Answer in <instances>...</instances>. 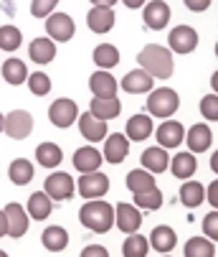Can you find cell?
Here are the masks:
<instances>
[{
	"mask_svg": "<svg viewBox=\"0 0 218 257\" xmlns=\"http://www.w3.org/2000/svg\"><path fill=\"white\" fill-rule=\"evenodd\" d=\"M58 6V0H33L30 3V16L36 18H48Z\"/></svg>",
	"mask_w": 218,
	"mask_h": 257,
	"instance_id": "60d3db41",
	"label": "cell"
},
{
	"mask_svg": "<svg viewBox=\"0 0 218 257\" xmlns=\"http://www.w3.org/2000/svg\"><path fill=\"white\" fill-rule=\"evenodd\" d=\"M216 56H218V44H216Z\"/></svg>",
	"mask_w": 218,
	"mask_h": 257,
	"instance_id": "db71d44e",
	"label": "cell"
},
{
	"mask_svg": "<svg viewBox=\"0 0 218 257\" xmlns=\"http://www.w3.org/2000/svg\"><path fill=\"white\" fill-rule=\"evenodd\" d=\"M140 161H142V168L148 171V173H162V171H168V166H170V156H168L165 148H160V145H155V148H148V151L140 156Z\"/></svg>",
	"mask_w": 218,
	"mask_h": 257,
	"instance_id": "ffe728a7",
	"label": "cell"
},
{
	"mask_svg": "<svg viewBox=\"0 0 218 257\" xmlns=\"http://www.w3.org/2000/svg\"><path fill=\"white\" fill-rule=\"evenodd\" d=\"M89 89L94 97H117V89H120V82L109 74V71H94L89 77Z\"/></svg>",
	"mask_w": 218,
	"mask_h": 257,
	"instance_id": "e0dca14e",
	"label": "cell"
},
{
	"mask_svg": "<svg viewBox=\"0 0 218 257\" xmlns=\"http://www.w3.org/2000/svg\"><path fill=\"white\" fill-rule=\"evenodd\" d=\"M168 257H170V254H168Z\"/></svg>",
	"mask_w": 218,
	"mask_h": 257,
	"instance_id": "11a10c76",
	"label": "cell"
},
{
	"mask_svg": "<svg viewBox=\"0 0 218 257\" xmlns=\"http://www.w3.org/2000/svg\"><path fill=\"white\" fill-rule=\"evenodd\" d=\"M92 3H94L96 8H112V6L117 3V0H92Z\"/></svg>",
	"mask_w": 218,
	"mask_h": 257,
	"instance_id": "7dc6e473",
	"label": "cell"
},
{
	"mask_svg": "<svg viewBox=\"0 0 218 257\" xmlns=\"http://www.w3.org/2000/svg\"><path fill=\"white\" fill-rule=\"evenodd\" d=\"M41 242H44V247L48 252H61L68 244V232L64 227H56V224L54 227H46L44 234H41Z\"/></svg>",
	"mask_w": 218,
	"mask_h": 257,
	"instance_id": "4dcf8cb0",
	"label": "cell"
},
{
	"mask_svg": "<svg viewBox=\"0 0 218 257\" xmlns=\"http://www.w3.org/2000/svg\"><path fill=\"white\" fill-rule=\"evenodd\" d=\"M206 199H208V204L218 211V178L216 181H210L208 183V191H206Z\"/></svg>",
	"mask_w": 218,
	"mask_h": 257,
	"instance_id": "ee69618b",
	"label": "cell"
},
{
	"mask_svg": "<svg viewBox=\"0 0 218 257\" xmlns=\"http://www.w3.org/2000/svg\"><path fill=\"white\" fill-rule=\"evenodd\" d=\"M28 89L36 94V97H46L51 92V79L48 74H44V71H33V74H28Z\"/></svg>",
	"mask_w": 218,
	"mask_h": 257,
	"instance_id": "f35d334b",
	"label": "cell"
},
{
	"mask_svg": "<svg viewBox=\"0 0 218 257\" xmlns=\"http://www.w3.org/2000/svg\"><path fill=\"white\" fill-rule=\"evenodd\" d=\"M142 8H144L142 11V21L152 31H162L168 26L170 16H172V11H170V6L165 3V0H150V3H144Z\"/></svg>",
	"mask_w": 218,
	"mask_h": 257,
	"instance_id": "9c48e42d",
	"label": "cell"
},
{
	"mask_svg": "<svg viewBox=\"0 0 218 257\" xmlns=\"http://www.w3.org/2000/svg\"><path fill=\"white\" fill-rule=\"evenodd\" d=\"M168 44H170V51L175 54H193L198 49V33L190 26H175L170 31Z\"/></svg>",
	"mask_w": 218,
	"mask_h": 257,
	"instance_id": "52a82bcc",
	"label": "cell"
},
{
	"mask_svg": "<svg viewBox=\"0 0 218 257\" xmlns=\"http://www.w3.org/2000/svg\"><path fill=\"white\" fill-rule=\"evenodd\" d=\"M134 206L137 209H148V211H158L162 206V191L158 186L142 191V194H134Z\"/></svg>",
	"mask_w": 218,
	"mask_h": 257,
	"instance_id": "8d00e7d4",
	"label": "cell"
},
{
	"mask_svg": "<svg viewBox=\"0 0 218 257\" xmlns=\"http://www.w3.org/2000/svg\"><path fill=\"white\" fill-rule=\"evenodd\" d=\"M200 115L208 122H216L218 120V94H206L200 99Z\"/></svg>",
	"mask_w": 218,
	"mask_h": 257,
	"instance_id": "ab89813d",
	"label": "cell"
},
{
	"mask_svg": "<svg viewBox=\"0 0 218 257\" xmlns=\"http://www.w3.org/2000/svg\"><path fill=\"white\" fill-rule=\"evenodd\" d=\"M127 153H130V140H127V135H122V133H112V135H106L104 138V153H102V158L106 161V163H122L124 158H127Z\"/></svg>",
	"mask_w": 218,
	"mask_h": 257,
	"instance_id": "7c38bea8",
	"label": "cell"
},
{
	"mask_svg": "<svg viewBox=\"0 0 218 257\" xmlns=\"http://www.w3.org/2000/svg\"><path fill=\"white\" fill-rule=\"evenodd\" d=\"M186 257H216V247L208 237H190L183 247Z\"/></svg>",
	"mask_w": 218,
	"mask_h": 257,
	"instance_id": "e575fe53",
	"label": "cell"
},
{
	"mask_svg": "<svg viewBox=\"0 0 218 257\" xmlns=\"http://www.w3.org/2000/svg\"><path fill=\"white\" fill-rule=\"evenodd\" d=\"M102 153L96 148H92V145H84V148H79L74 153V168L84 176V173H96L99 166H102Z\"/></svg>",
	"mask_w": 218,
	"mask_h": 257,
	"instance_id": "ac0fdd59",
	"label": "cell"
},
{
	"mask_svg": "<svg viewBox=\"0 0 218 257\" xmlns=\"http://www.w3.org/2000/svg\"><path fill=\"white\" fill-rule=\"evenodd\" d=\"M28 216L30 219H38V222H44V219L51 216V209H54V201L44 194V191H36L28 196Z\"/></svg>",
	"mask_w": 218,
	"mask_h": 257,
	"instance_id": "83f0119b",
	"label": "cell"
},
{
	"mask_svg": "<svg viewBox=\"0 0 218 257\" xmlns=\"http://www.w3.org/2000/svg\"><path fill=\"white\" fill-rule=\"evenodd\" d=\"M210 171H213V173L218 176V151H216V153L210 156Z\"/></svg>",
	"mask_w": 218,
	"mask_h": 257,
	"instance_id": "681fc988",
	"label": "cell"
},
{
	"mask_svg": "<svg viewBox=\"0 0 218 257\" xmlns=\"http://www.w3.org/2000/svg\"><path fill=\"white\" fill-rule=\"evenodd\" d=\"M175 244H178V234H175L172 227L160 224V227H155V229L150 232V247L158 249L160 254H170V252L175 249Z\"/></svg>",
	"mask_w": 218,
	"mask_h": 257,
	"instance_id": "d6986e66",
	"label": "cell"
},
{
	"mask_svg": "<svg viewBox=\"0 0 218 257\" xmlns=\"http://www.w3.org/2000/svg\"><path fill=\"white\" fill-rule=\"evenodd\" d=\"M3 125H6V117H3V115H0V133H3Z\"/></svg>",
	"mask_w": 218,
	"mask_h": 257,
	"instance_id": "816d5d0a",
	"label": "cell"
},
{
	"mask_svg": "<svg viewBox=\"0 0 218 257\" xmlns=\"http://www.w3.org/2000/svg\"><path fill=\"white\" fill-rule=\"evenodd\" d=\"M170 171H172L175 178L188 181L190 176H196V171H198V161H196V156H193L190 151L178 153V156H172V161H170Z\"/></svg>",
	"mask_w": 218,
	"mask_h": 257,
	"instance_id": "cb8c5ba5",
	"label": "cell"
},
{
	"mask_svg": "<svg viewBox=\"0 0 218 257\" xmlns=\"http://www.w3.org/2000/svg\"><path fill=\"white\" fill-rule=\"evenodd\" d=\"M148 249H150V242L148 237L142 234H130L122 244V254L124 257H148Z\"/></svg>",
	"mask_w": 218,
	"mask_h": 257,
	"instance_id": "d590c367",
	"label": "cell"
},
{
	"mask_svg": "<svg viewBox=\"0 0 218 257\" xmlns=\"http://www.w3.org/2000/svg\"><path fill=\"white\" fill-rule=\"evenodd\" d=\"M122 89L130 94H144V92H152V77L142 69L127 71L124 79H122Z\"/></svg>",
	"mask_w": 218,
	"mask_h": 257,
	"instance_id": "44dd1931",
	"label": "cell"
},
{
	"mask_svg": "<svg viewBox=\"0 0 218 257\" xmlns=\"http://www.w3.org/2000/svg\"><path fill=\"white\" fill-rule=\"evenodd\" d=\"M210 87H213V92L218 94V71H213V77H210Z\"/></svg>",
	"mask_w": 218,
	"mask_h": 257,
	"instance_id": "f907efd6",
	"label": "cell"
},
{
	"mask_svg": "<svg viewBox=\"0 0 218 257\" xmlns=\"http://www.w3.org/2000/svg\"><path fill=\"white\" fill-rule=\"evenodd\" d=\"M183 3H186L188 11H193V13H203V11H208L210 0H183Z\"/></svg>",
	"mask_w": 218,
	"mask_h": 257,
	"instance_id": "f6af8a7d",
	"label": "cell"
},
{
	"mask_svg": "<svg viewBox=\"0 0 218 257\" xmlns=\"http://www.w3.org/2000/svg\"><path fill=\"white\" fill-rule=\"evenodd\" d=\"M79 257H109V249L102 247V244H86Z\"/></svg>",
	"mask_w": 218,
	"mask_h": 257,
	"instance_id": "7bdbcfd3",
	"label": "cell"
},
{
	"mask_svg": "<svg viewBox=\"0 0 218 257\" xmlns=\"http://www.w3.org/2000/svg\"><path fill=\"white\" fill-rule=\"evenodd\" d=\"M0 74H3V79H6L8 84L18 87V84H23V82L28 79L30 71H28L26 61H20V59L10 56V59H6V61H3V66H0Z\"/></svg>",
	"mask_w": 218,
	"mask_h": 257,
	"instance_id": "603a6c76",
	"label": "cell"
},
{
	"mask_svg": "<svg viewBox=\"0 0 218 257\" xmlns=\"http://www.w3.org/2000/svg\"><path fill=\"white\" fill-rule=\"evenodd\" d=\"M0 257H10V254H8V252H3V249H0Z\"/></svg>",
	"mask_w": 218,
	"mask_h": 257,
	"instance_id": "f5cc1de1",
	"label": "cell"
},
{
	"mask_svg": "<svg viewBox=\"0 0 218 257\" xmlns=\"http://www.w3.org/2000/svg\"><path fill=\"white\" fill-rule=\"evenodd\" d=\"M79 219L86 229L104 234L114 227V206L109 201H102V199H92L79 209Z\"/></svg>",
	"mask_w": 218,
	"mask_h": 257,
	"instance_id": "7a4b0ae2",
	"label": "cell"
},
{
	"mask_svg": "<svg viewBox=\"0 0 218 257\" xmlns=\"http://www.w3.org/2000/svg\"><path fill=\"white\" fill-rule=\"evenodd\" d=\"M79 130H82V135L86 138V140H92V143H99V140H104L109 133H106V122H102V120H96V117H92L89 112H84V115H79Z\"/></svg>",
	"mask_w": 218,
	"mask_h": 257,
	"instance_id": "484cf974",
	"label": "cell"
},
{
	"mask_svg": "<svg viewBox=\"0 0 218 257\" xmlns=\"http://www.w3.org/2000/svg\"><path fill=\"white\" fill-rule=\"evenodd\" d=\"M124 183H127V189H130L132 194H142V191H148V189L155 186V176L148 173L144 168H134V171L127 173Z\"/></svg>",
	"mask_w": 218,
	"mask_h": 257,
	"instance_id": "1f68e13d",
	"label": "cell"
},
{
	"mask_svg": "<svg viewBox=\"0 0 218 257\" xmlns=\"http://www.w3.org/2000/svg\"><path fill=\"white\" fill-rule=\"evenodd\" d=\"M180 201H183L188 209H196L206 201V186L200 181H186L183 183V189H180Z\"/></svg>",
	"mask_w": 218,
	"mask_h": 257,
	"instance_id": "f1b7e54d",
	"label": "cell"
},
{
	"mask_svg": "<svg viewBox=\"0 0 218 257\" xmlns=\"http://www.w3.org/2000/svg\"><path fill=\"white\" fill-rule=\"evenodd\" d=\"M8 234V222H6V211L0 209V237Z\"/></svg>",
	"mask_w": 218,
	"mask_h": 257,
	"instance_id": "bcb514c9",
	"label": "cell"
},
{
	"mask_svg": "<svg viewBox=\"0 0 218 257\" xmlns=\"http://www.w3.org/2000/svg\"><path fill=\"white\" fill-rule=\"evenodd\" d=\"M23 44V33L16 26H0V49L3 51H18Z\"/></svg>",
	"mask_w": 218,
	"mask_h": 257,
	"instance_id": "74e56055",
	"label": "cell"
},
{
	"mask_svg": "<svg viewBox=\"0 0 218 257\" xmlns=\"http://www.w3.org/2000/svg\"><path fill=\"white\" fill-rule=\"evenodd\" d=\"M6 135L13 138V140H23L30 135L33 130V115L28 109H13V112L6 117V125H3Z\"/></svg>",
	"mask_w": 218,
	"mask_h": 257,
	"instance_id": "ba28073f",
	"label": "cell"
},
{
	"mask_svg": "<svg viewBox=\"0 0 218 257\" xmlns=\"http://www.w3.org/2000/svg\"><path fill=\"white\" fill-rule=\"evenodd\" d=\"M203 234L210 242H218V211L206 214V219H203Z\"/></svg>",
	"mask_w": 218,
	"mask_h": 257,
	"instance_id": "b9f144b4",
	"label": "cell"
},
{
	"mask_svg": "<svg viewBox=\"0 0 218 257\" xmlns=\"http://www.w3.org/2000/svg\"><path fill=\"white\" fill-rule=\"evenodd\" d=\"M92 59H94V64H96L102 71H109V69H114V66L120 64V51H117V46H112V44H99V46L94 49Z\"/></svg>",
	"mask_w": 218,
	"mask_h": 257,
	"instance_id": "f546056e",
	"label": "cell"
},
{
	"mask_svg": "<svg viewBox=\"0 0 218 257\" xmlns=\"http://www.w3.org/2000/svg\"><path fill=\"white\" fill-rule=\"evenodd\" d=\"M28 56L36 64H48L56 56V44L48 39V36H41V39H33L28 44Z\"/></svg>",
	"mask_w": 218,
	"mask_h": 257,
	"instance_id": "7402d4cb",
	"label": "cell"
},
{
	"mask_svg": "<svg viewBox=\"0 0 218 257\" xmlns=\"http://www.w3.org/2000/svg\"><path fill=\"white\" fill-rule=\"evenodd\" d=\"M180 107V97L175 89H168V87H160V89H152L150 97H148V112L152 117H162V120H170V115L178 112Z\"/></svg>",
	"mask_w": 218,
	"mask_h": 257,
	"instance_id": "3957f363",
	"label": "cell"
},
{
	"mask_svg": "<svg viewBox=\"0 0 218 257\" xmlns=\"http://www.w3.org/2000/svg\"><path fill=\"white\" fill-rule=\"evenodd\" d=\"M76 189H79V194L86 199V201H92V199H102V196H106V191H109V178L104 176V173H84L82 178H79V183H76Z\"/></svg>",
	"mask_w": 218,
	"mask_h": 257,
	"instance_id": "30bf717a",
	"label": "cell"
},
{
	"mask_svg": "<svg viewBox=\"0 0 218 257\" xmlns=\"http://www.w3.org/2000/svg\"><path fill=\"white\" fill-rule=\"evenodd\" d=\"M122 3H124L127 8H142L144 3H148V0H122Z\"/></svg>",
	"mask_w": 218,
	"mask_h": 257,
	"instance_id": "c3c4849f",
	"label": "cell"
},
{
	"mask_svg": "<svg viewBox=\"0 0 218 257\" xmlns=\"http://www.w3.org/2000/svg\"><path fill=\"white\" fill-rule=\"evenodd\" d=\"M48 120L51 125L56 127H71L76 120H79V107L74 99H68V97H61L56 102H51L48 107Z\"/></svg>",
	"mask_w": 218,
	"mask_h": 257,
	"instance_id": "8992f818",
	"label": "cell"
},
{
	"mask_svg": "<svg viewBox=\"0 0 218 257\" xmlns=\"http://www.w3.org/2000/svg\"><path fill=\"white\" fill-rule=\"evenodd\" d=\"M36 161H38L44 168H56L61 161H64V153L56 143H41L36 148Z\"/></svg>",
	"mask_w": 218,
	"mask_h": 257,
	"instance_id": "836d02e7",
	"label": "cell"
},
{
	"mask_svg": "<svg viewBox=\"0 0 218 257\" xmlns=\"http://www.w3.org/2000/svg\"><path fill=\"white\" fill-rule=\"evenodd\" d=\"M186 140H188V151L196 156V153H206L213 143V133L208 127V122H198V125H190L188 133H186Z\"/></svg>",
	"mask_w": 218,
	"mask_h": 257,
	"instance_id": "9a60e30c",
	"label": "cell"
},
{
	"mask_svg": "<svg viewBox=\"0 0 218 257\" xmlns=\"http://www.w3.org/2000/svg\"><path fill=\"white\" fill-rule=\"evenodd\" d=\"M114 224H117L124 234H137V229H140V224H142V214H140V209H137L134 204L122 201V204L114 206Z\"/></svg>",
	"mask_w": 218,
	"mask_h": 257,
	"instance_id": "8fae6325",
	"label": "cell"
},
{
	"mask_svg": "<svg viewBox=\"0 0 218 257\" xmlns=\"http://www.w3.org/2000/svg\"><path fill=\"white\" fill-rule=\"evenodd\" d=\"M120 112H122V102L117 97H94L89 104V115L102 120V122L114 120Z\"/></svg>",
	"mask_w": 218,
	"mask_h": 257,
	"instance_id": "5bb4252c",
	"label": "cell"
},
{
	"mask_svg": "<svg viewBox=\"0 0 218 257\" xmlns=\"http://www.w3.org/2000/svg\"><path fill=\"white\" fill-rule=\"evenodd\" d=\"M137 61H140V69L148 71V74L155 79H168L172 77V54L170 49L160 46V44H148L140 54H137Z\"/></svg>",
	"mask_w": 218,
	"mask_h": 257,
	"instance_id": "6da1fadb",
	"label": "cell"
},
{
	"mask_svg": "<svg viewBox=\"0 0 218 257\" xmlns=\"http://www.w3.org/2000/svg\"><path fill=\"white\" fill-rule=\"evenodd\" d=\"M124 133H127V140H144V138H150V135L155 133L152 117H150V115H132V117L127 120Z\"/></svg>",
	"mask_w": 218,
	"mask_h": 257,
	"instance_id": "d4e9b609",
	"label": "cell"
},
{
	"mask_svg": "<svg viewBox=\"0 0 218 257\" xmlns=\"http://www.w3.org/2000/svg\"><path fill=\"white\" fill-rule=\"evenodd\" d=\"M155 138H158V143H160V148L170 151V148H178V145L186 140V127L180 125L178 120H165V122L155 130Z\"/></svg>",
	"mask_w": 218,
	"mask_h": 257,
	"instance_id": "4fadbf2b",
	"label": "cell"
},
{
	"mask_svg": "<svg viewBox=\"0 0 218 257\" xmlns=\"http://www.w3.org/2000/svg\"><path fill=\"white\" fill-rule=\"evenodd\" d=\"M6 222H8V237H23L26 232H28V219L30 216H26V209L18 204V201H10L6 209Z\"/></svg>",
	"mask_w": 218,
	"mask_h": 257,
	"instance_id": "2e32d148",
	"label": "cell"
},
{
	"mask_svg": "<svg viewBox=\"0 0 218 257\" xmlns=\"http://www.w3.org/2000/svg\"><path fill=\"white\" fill-rule=\"evenodd\" d=\"M46 33H48V39H51L54 44H56V41L66 44V41L74 39L76 23H74V18L66 16V13H51V16L46 18Z\"/></svg>",
	"mask_w": 218,
	"mask_h": 257,
	"instance_id": "5b68a950",
	"label": "cell"
},
{
	"mask_svg": "<svg viewBox=\"0 0 218 257\" xmlns=\"http://www.w3.org/2000/svg\"><path fill=\"white\" fill-rule=\"evenodd\" d=\"M8 178L16 183V186H26V183L33 181V163L26 158H16L8 166Z\"/></svg>",
	"mask_w": 218,
	"mask_h": 257,
	"instance_id": "d6a6232c",
	"label": "cell"
},
{
	"mask_svg": "<svg viewBox=\"0 0 218 257\" xmlns=\"http://www.w3.org/2000/svg\"><path fill=\"white\" fill-rule=\"evenodd\" d=\"M86 26L94 31V33H106V31H112L114 26V11L112 8H92L89 16H86Z\"/></svg>",
	"mask_w": 218,
	"mask_h": 257,
	"instance_id": "4316f807",
	"label": "cell"
},
{
	"mask_svg": "<svg viewBox=\"0 0 218 257\" xmlns=\"http://www.w3.org/2000/svg\"><path fill=\"white\" fill-rule=\"evenodd\" d=\"M74 189H76L74 178H71L68 173H64V171L51 173L46 178V183H44V194L51 201H66V199H71V196H74Z\"/></svg>",
	"mask_w": 218,
	"mask_h": 257,
	"instance_id": "277c9868",
	"label": "cell"
}]
</instances>
